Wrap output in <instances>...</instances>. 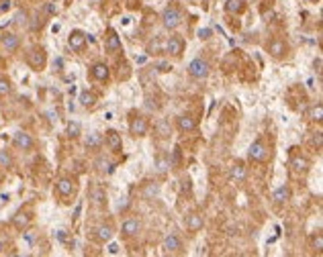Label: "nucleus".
<instances>
[{
	"mask_svg": "<svg viewBox=\"0 0 323 257\" xmlns=\"http://www.w3.org/2000/svg\"><path fill=\"white\" fill-rule=\"evenodd\" d=\"M162 23H164L166 29H176L182 23V13L176 7H170L164 11V15H162Z\"/></svg>",
	"mask_w": 323,
	"mask_h": 257,
	"instance_id": "f257e3e1",
	"label": "nucleus"
},
{
	"mask_svg": "<svg viewBox=\"0 0 323 257\" xmlns=\"http://www.w3.org/2000/svg\"><path fill=\"white\" fill-rule=\"evenodd\" d=\"M189 74L193 76V78H207L209 76V63L205 61V59H201V57H197V59H193L191 63H189Z\"/></svg>",
	"mask_w": 323,
	"mask_h": 257,
	"instance_id": "f03ea898",
	"label": "nucleus"
},
{
	"mask_svg": "<svg viewBox=\"0 0 323 257\" xmlns=\"http://www.w3.org/2000/svg\"><path fill=\"white\" fill-rule=\"evenodd\" d=\"M27 61H29V66L33 68V70H43L45 68V61H47V57H45V51L39 47H35V49H31L29 51V55H27Z\"/></svg>",
	"mask_w": 323,
	"mask_h": 257,
	"instance_id": "7ed1b4c3",
	"label": "nucleus"
},
{
	"mask_svg": "<svg viewBox=\"0 0 323 257\" xmlns=\"http://www.w3.org/2000/svg\"><path fill=\"white\" fill-rule=\"evenodd\" d=\"M266 155H268V149H266V145L258 139V141H254L252 145H250V151H248V157L252 159V162H264L266 159Z\"/></svg>",
	"mask_w": 323,
	"mask_h": 257,
	"instance_id": "20e7f679",
	"label": "nucleus"
},
{
	"mask_svg": "<svg viewBox=\"0 0 323 257\" xmlns=\"http://www.w3.org/2000/svg\"><path fill=\"white\" fill-rule=\"evenodd\" d=\"M147 128H149L147 120H145L143 116H135V118L131 120V124H129V133H131L133 137H143V135L147 133Z\"/></svg>",
	"mask_w": 323,
	"mask_h": 257,
	"instance_id": "39448f33",
	"label": "nucleus"
},
{
	"mask_svg": "<svg viewBox=\"0 0 323 257\" xmlns=\"http://www.w3.org/2000/svg\"><path fill=\"white\" fill-rule=\"evenodd\" d=\"M68 45H70L72 51H82L84 45H86V33L84 31H72L70 39H68Z\"/></svg>",
	"mask_w": 323,
	"mask_h": 257,
	"instance_id": "423d86ee",
	"label": "nucleus"
},
{
	"mask_svg": "<svg viewBox=\"0 0 323 257\" xmlns=\"http://www.w3.org/2000/svg\"><path fill=\"white\" fill-rule=\"evenodd\" d=\"M13 143H15V147H17V149L29 151V149L33 147V137H31V135H27L25 131H19V133H15V137H13Z\"/></svg>",
	"mask_w": 323,
	"mask_h": 257,
	"instance_id": "0eeeda50",
	"label": "nucleus"
},
{
	"mask_svg": "<svg viewBox=\"0 0 323 257\" xmlns=\"http://www.w3.org/2000/svg\"><path fill=\"white\" fill-rule=\"evenodd\" d=\"M164 49H166V53H170V55H180L182 49H184V41H182L180 37H170V39L164 43Z\"/></svg>",
	"mask_w": 323,
	"mask_h": 257,
	"instance_id": "6e6552de",
	"label": "nucleus"
},
{
	"mask_svg": "<svg viewBox=\"0 0 323 257\" xmlns=\"http://www.w3.org/2000/svg\"><path fill=\"white\" fill-rule=\"evenodd\" d=\"M0 41H3V47H5L7 51H11V53H13V51H17V49H19V45H21V41H19V37H17L15 33H5Z\"/></svg>",
	"mask_w": 323,
	"mask_h": 257,
	"instance_id": "1a4fd4ad",
	"label": "nucleus"
},
{
	"mask_svg": "<svg viewBox=\"0 0 323 257\" xmlns=\"http://www.w3.org/2000/svg\"><path fill=\"white\" fill-rule=\"evenodd\" d=\"M106 145H109V149H111V151L119 153V151H121V147H123V143H121V135H119L117 131H109V133H106Z\"/></svg>",
	"mask_w": 323,
	"mask_h": 257,
	"instance_id": "9d476101",
	"label": "nucleus"
},
{
	"mask_svg": "<svg viewBox=\"0 0 323 257\" xmlns=\"http://www.w3.org/2000/svg\"><path fill=\"white\" fill-rule=\"evenodd\" d=\"M56 190H58L60 196H70L74 192V182L68 180V178H62V180L56 182Z\"/></svg>",
	"mask_w": 323,
	"mask_h": 257,
	"instance_id": "9b49d317",
	"label": "nucleus"
},
{
	"mask_svg": "<svg viewBox=\"0 0 323 257\" xmlns=\"http://www.w3.org/2000/svg\"><path fill=\"white\" fill-rule=\"evenodd\" d=\"M13 224H15L19 231H25V229L31 224V214H29V212H23V210L17 212V214L13 216Z\"/></svg>",
	"mask_w": 323,
	"mask_h": 257,
	"instance_id": "f8f14e48",
	"label": "nucleus"
},
{
	"mask_svg": "<svg viewBox=\"0 0 323 257\" xmlns=\"http://www.w3.org/2000/svg\"><path fill=\"white\" fill-rule=\"evenodd\" d=\"M268 53H270L272 57H282V55L286 53V45H284V41H278V39L270 41V45H268Z\"/></svg>",
	"mask_w": 323,
	"mask_h": 257,
	"instance_id": "ddd939ff",
	"label": "nucleus"
},
{
	"mask_svg": "<svg viewBox=\"0 0 323 257\" xmlns=\"http://www.w3.org/2000/svg\"><path fill=\"white\" fill-rule=\"evenodd\" d=\"M159 194V184H155V182H147V184H143V188H141V196L145 198V200H151V198H155Z\"/></svg>",
	"mask_w": 323,
	"mask_h": 257,
	"instance_id": "4468645a",
	"label": "nucleus"
},
{
	"mask_svg": "<svg viewBox=\"0 0 323 257\" xmlns=\"http://www.w3.org/2000/svg\"><path fill=\"white\" fill-rule=\"evenodd\" d=\"M186 229L189 231H201L203 229V216L199 214V212H193V214H189L186 216Z\"/></svg>",
	"mask_w": 323,
	"mask_h": 257,
	"instance_id": "2eb2a0df",
	"label": "nucleus"
},
{
	"mask_svg": "<svg viewBox=\"0 0 323 257\" xmlns=\"http://www.w3.org/2000/svg\"><path fill=\"white\" fill-rule=\"evenodd\" d=\"M106 51H119L121 49V37L115 33V31H109V37H106V43H104Z\"/></svg>",
	"mask_w": 323,
	"mask_h": 257,
	"instance_id": "dca6fc26",
	"label": "nucleus"
},
{
	"mask_svg": "<svg viewBox=\"0 0 323 257\" xmlns=\"http://www.w3.org/2000/svg\"><path fill=\"white\" fill-rule=\"evenodd\" d=\"M225 11L231 13V15H239L246 11V0H227L225 5Z\"/></svg>",
	"mask_w": 323,
	"mask_h": 257,
	"instance_id": "f3484780",
	"label": "nucleus"
},
{
	"mask_svg": "<svg viewBox=\"0 0 323 257\" xmlns=\"http://www.w3.org/2000/svg\"><path fill=\"white\" fill-rule=\"evenodd\" d=\"M178 128H180V131H184V133L195 131V128H197V120L193 116H180L178 118Z\"/></svg>",
	"mask_w": 323,
	"mask_h": 257,
	"instance_id": "a211bd4d",
	"label": "nucleus"
},
{
	"mask_svg": "<svg viewBox=\"0 0 323 257\" xmlns=\"http://www.w3.org/2000/svg\"><path fill=\"white\" fill-rule=\"evenodd\" d=\"M272 198H274V202H278V204H284L286 200H290V190H288V186H280V188H276Z\"/></svg>",
	"mask_w": 323,
	"mask_h": 257,
	"instance_id": "6ab92c4d",
	"label": "nucleus"
},
{
	"mask_svg": "<svg viewBox=\"0 0 323 257\" xmlns=\"http://www.w3.org/2000/svg\"><path fill=\"white\" fill-rule=\"evenodd\" d=\"M90 74H92V78H94V80L104 82V80L109 78V68H106L104 63H96V66L92 68V72H90Z\"/></svg>",
	"mask_w": 323,
	"mask_h": 257,
	"instance_id": "aec40b11",
	"label": "nucleus"
},
{
	"mask_svg": "<svg viewBox=\"0 0 323 257\" xmlns=\"http://www.w3.org/2000/svg\"><path fill=\"white\" fill-rule=\"evenodd\" d=\"M137 231H139V220H135V218H127V220L123 222V235L131 237V235H135Z\"/></svg>",
	"mask_w": 323,
	"mask_h": 257,
	"instance_id": "412c9836",
	"label": "nucleus"
},
{
	"mask_svg": "<svg viewBox=\"0 0 323 257\" xmlns=\"http://www.w3.org/2000/svg\"><path fill=\"white\" fill-rule=\"evenodd\" d=\"M164 249L166 251H178L180 249V239L176 235H168L164 241Z\"/></svg>",
	"mask_w": 323,
	"mask_h": 257,
	"instance_id": "4be33fe9",
	"label": "nucleus"
},
{
	"mask_svg": "<svg viewBox=\"0 0 323 257\" xmlns=\"http://www.w3.org/2000/svg\"><path fill=\"white\" fill-rule=\"evenodd\" d=\"M290 166H292V170L294 172H307L309 170V162L305 159V157H292V162H290Z\"/></svg>",
	"mask_w": 323,
	"mask_h": 257,
	"instance_id": "5701e85b",
	"label": "nucleus"
},
{
	"mask_svg": "<svg viewBox=\"0 0 323 257\" xmlns=\"http://www.w3.org/2000/svg\"><path fill=\"white\" fill-rule=\"evenodd\" d=\"M100 145H102V137H100L98 133L88 135V139H86V147H88V149H98Z\"/></svg>",
	"mask_w": 323,
	"mask_h": 257,
	"instance_id": "b1692460",
	"label": "nucleus"
},
{
	"mask_svg": "<svg viewBox=\"0 0 323 257\" xmlns=\"http://www.w3.org/2000/svg\"><path fill=\"white\" fill-rule=\"evenodd\" d=\"M231 180H235V182H241L244 178H246V168L241 166V164H237V166H233L231 168Z\"/></svg>",
	"mask_w": 323,
	"mask_h": 257,
	"instance_id": "393cba45",
	"label": "nucleus"
},
{
	"mask_svg": "<svg viewBox=\"0 0 323 257\" xmlns=\"http://www.w3.org/2000/svg\"><path fill=\"white\" fill-rule=\"evenodd\" d=\"M113 237V229L111 227H98L96 229V239L98 241H111Z\"/></svg>",
	"mask_w": 323,
	"mask_h": 257,
	"instance_id": "a878e982",
	"label": "nucleus"
},
{
	"mask_svg": "<svg viewBox=\"0 0 323 257\" xmlns=\"http://www.w3.org/2000/svg\"><path fill=\"white\" fill-rule=\"evenodd\" d=\"M90 198H92L96 204H104V202H106V194H104V190H100V188H94V190L90 192Z\"/></svg>",
	"mask_w": 323,
	"mask_h": 257,
	"instance_id": "bb28decb",
	"label": "nucleus"
},
{
	"mask_svg": "<svg viewBox=\"0 0 323 257\" xmlns=\"http://www.w3.org/2000/svg\"><path fill=\"white\" fill-rule=\"evenodd\" d=\"M155 128H157V133H159L162 137H168V135H170V122L164 120V118H162V120L155 124Z\"/></svg>",
	"mask_w": 323,
	"mask_h": 257,
	"instance_id": "cd10ccee",
	"label": "nucleus"
},
{
	"mask_svg": "<svg viewBox=\"0 0 323 257\" xmlns=\"http://www.w3.org/2000/svg\"><path fill=\"white\" fill-rule=\"evenodd\" d=\"M11 94V82L7 78H0V98H5Z\"/></svg>",
	"mask_w": 323,
	"mask_h": 257,
	"instance_id": "c85d7f7f",
	"label": "nucleus"
},
{
	"mask_svg": "<svg viewBox=\"0 0 323 257\" xmlns=\"http://www.w3.org/2000/svg\"><path fill=\"white\" fill-rule=\"evenodd\" d=\"M80 102H82V106H92V104L96 102V96H94V94H88V92H82Z\"/></svg>",
	"mask_w": 323,
	"mask_h": 257,
	"instance_id": "c756f323",
	"label": "nucleus"
},
{
	"mask_svg": "<svg viewBox=\"0 0 323 257\" xmlns=\"http://www.w3.org/2000/svg\"><path fill=\"white\" fill-rule=\"evenodd\" d=\"M68 135L70 137H78L80 135V122H76V120L68 122Z\"/></svg>",
	"mask_w": 323,
	"mask_h": 257,
	"instance_id": "7c9ffc66",
	"label": "nucleus"
},
{
	"mask_svg": "<svg viewBox=\"0 0 323 257\" xmlns=\"http://www.w3.org/2000/svg\"><path fill=\"white\" fill-rule=\"evenodd\" d=\"M309 116H311L313 120H321V116H323V106H321V104H315V106L311 108Z\"/></svg>",
	"mask_w": 323,
	"mask_h": 257,
	"instance_id": "2f4dec72",
	"label": "nucleus"
},
{
	"mask_svg": "<svg viewBox=\"0 0 323 257\" xmlns=\"http://www.w3.org/2000/svg\"><path fill=\"white\" fill-rule=\"evenodd\" d=\"M178 162H180V149L176 147V149L172 151V162H170V166H172V168H176V166H178Z\"/></svg>",
	"mask_w": 323,
	"mask_h": 257,
	"instance_id": "473e14b6",
	"label": "nucleus"
},
{
	"mask_svg": "<svg viewBox=\"0 0 323 257\" xmlns=\"http://www.w3.org/2000/svg\"><path fill=\"white\" fill-rule=\"evenodd\" d=\"M313 249H317V251L323 249V239H321V235H315V237H313Z\"/></svg>",
	"mask_w": 323,
	"mask_h": 257,
	"instance_id": "72a5a7b5",
	"label": "nucleus"
},
{
	"mask_svg": "<svg viewBox=\"0 0 323 257\" xmlns=\"http://www.w3.org/2000/svg\"><path fill=\"white\" fill-rule=\"evenodd\" d=\"M168 166H170V162H166V159H159V162H157V172H159V174H164V172L168 170Z\"/></svg>",
	"mask_w": 323,
	"mask_h": 257,
	"instance_id": "f704fd0d",
	"label": "nucleus"
},
{
	"mask_svg": "<svg viewBox=\"0 0 323 257\" xmlns=\"http://www.w3.org/2000/svg\"><path fill=\"white\" fill-rule=\"evenodd\" d=\"M0 164H3L5 168H9V166H11V157H9L5 151H0Z\"/></svg>",
	"mask_w": 323,
	"mask_h": 257,
	"instance_id": "c9c22d12",
	"label": "nucleus"
},
{
	"mask_svg": "<svg viewBox=\"0 0 323 257\" xmlns=\"http://www.w3.org/2000/svg\"><path fill=\"white\" fill-rule=\"evenodd\" d=\"M11 5H13V0H3V3H0V13H7L11 9Z\"/></svg>",
	"mask_w": 323,
	"mask_h": 257,
	"instance_id": "e433bc0d",
	"label": "nucleus"
},
{
	"mask_svg": "<svg viewBox=\"0 0 323 257\" xmlns=\"http://www.w3.org/2000/svg\"><path fill=\"white\" fill-rule=\"evenodd\" d=\"M211 33H213L211 29H201V31H199V37H201V39H209Z\"/></svg>",
	"mask_w": 323,
	"mask_h": 257,
	"instance_id": "4c0bfd02",
	"label": "nucleus"
},
{
	"mask_svg": "<svg viewBox=\"0 0 323 257\" xmlns=\"http://www.w3.org/2000/svg\"><path fill=\"white\" fill-rule=\"evenodd\" d=\"M157 68H159V72H170V70H172V66H170V63H166V61L157 63Z\"/></svg>",
	"mask_w": 323,
	"mask_h": 257,
	"instance_id": "58836bf2",
	"label": "nucleus"
},
{
	"mask_svg": "<svg viewBox=\"0 0 323 257\" xmlns=\"http://www.w3.org/2000/svg\"><path fill=\"white\" fill-rule=\"evenodd\" d=\"M45 11H47V15H56V13H58L56 5H51V3H49V5H45Z\"/></svg>",
	"mask_w": 323,
	"mask_h": 257,
	"instance_id": "ea45409f",
	"label": "nucleus"
},
{
	"mask_svg": "<svg viewBox=\"0 0 323 257\" xmlns=\"http://www.w3.org/2000/svg\"><path fill=\"white\" fill-rule=\"evenodd\" d=\"M109 253H113V255H117V253H119V245H115V243H113V245L109 247Z\"/></svg>",
	"mask_w": 323,
	"mask_h": 257,
	"instance_id": "a19ab883",
	"label": "nucleus"
},
{
	"mask_svg": "<svg viewBox=\"0 0 323 257\" xmlns=\"http://www.w3.org/2000/svg\"><path fill=\"white\" fill-rule=\"evenodd\" d=\"M58 239L64 243V241H66V231H58Z\"/></svg>",
	"mask_w": 323,
	"mask_h": 257,
	"instance_id": "79ce46f5",
	"label": "nucleus"
},
{
	"mask_svg": "<svg viewBox=\"0 0 323 257\" xmlns=\"http://www.w3.org/2000/svg\"><path fill=\"white\" fill-rule=\"evenodd\" d=\"M3 249H5V243H3V239H0V253H3Z\"/></svg>",
	"mask_w": 323,
	"mask_h": 257,
	"instance_id": "37998d69",
	"label": "nucleus"
}]
</instances>
